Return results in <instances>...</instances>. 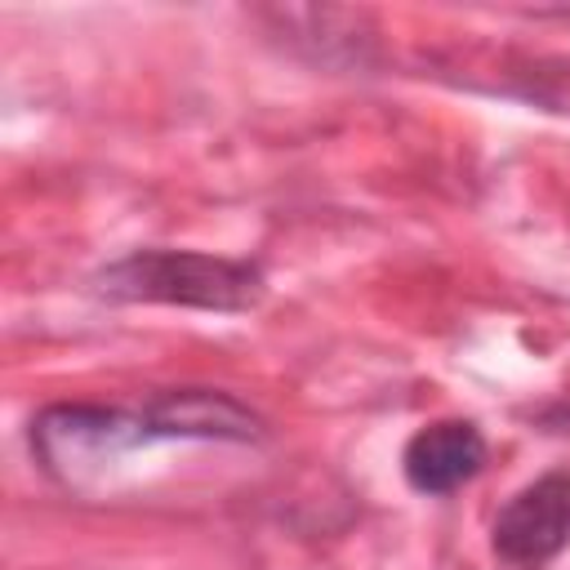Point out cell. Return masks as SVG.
<instances>
[{
  "instance_id": "cell-2",
  "label": "cell",
  "mask_w": 570,
  "mask_h": 570,
  "mask_svg": "<svg viewBox=\"0 0 570 570\" xmlns=\"http://www.w3.org/2000/svg\"><path fill=\"white\" fill-rule=\"evenodd\" d=\"M94 294L107 303H160L191 312H254L267 294V276L249 258L205 254V249H169L142 245L89 276Z\"/></svg>"
},
{
  "instance_id": "cell-4",
  "label": "cell",
  "mask_w": 570,
  "mask_h": 570,
  "mask_svg": "<svg viewBox=\"0 0 570 570\" xmlns=\"http://www.w3.org/2000/svg\"><path fill=\"white\" fill-rule=\"evenodd\" d=\"M485 432L472 419H432L401 450V476L410 490L436 499L454 494L485 468Z\"/></svg>"
},
{
  "instance_id": "cell-3",
  "label": "cell",
  "mask_w": 570,
  "mask_h": 570,
  "mask_svg": "<svg viewBox=\"0 0 570 570\" xmlns=\"http://www.w3.org/2000/svg\"><path fill=\"white\" fill-rule=\"evenodd\" d=\"M570 548V468L525 481L490 521V552L508 570H548Z\"/></svg>"
},
{
  "instance_id": "cell-1",
  "label": "cell",
  "mask_w": 570,
  "mask_h": 570,
  "mask_svg": "<svg viewBox=\"0 0 570 570\" xmlns=\"http://www.w3.org/2000/svg\"><path fill=\"white\" fill-rule=\"evenodd\" d=\"M31 454L62 485H80L89 472L151 441H267V419L223 387H165L142 405L58 401L31 419Z\"/></svg>"
}]
</instances>
